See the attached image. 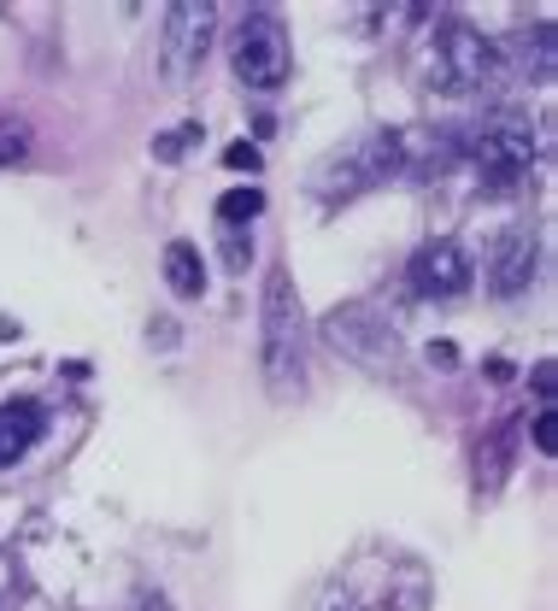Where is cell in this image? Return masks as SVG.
Returning <instances> with one entry per match:
<instances>
[{
  "label": "cell",
  "mask_w": 558,
  "mask_h": 611,
  "mask_svg": "<svg viewBox=\"0 0 558 611\" xmlns=\"http://www.w3.org/2000/svg\"><path fill=\"white\" fill-rule=\"evenodd\" d=\"M535 453H558V412H553V406H540V412H535Z\"/></svg>",
  "instance_id": "16"
},
{
  "label": "cell",
  "mask_w": 558,
  "mask_h": 611,
  "mask_svg": "<svg viewBox=\"0 0 558 611\" xmlns=\"http://www.w3.org/2000/svg\"><path fill=\"white\" fill-rule=\"evenodd\" d=\"M553 382H558L553 359H540V365H535V395H540V406H553Z\"/></svg>",
  "instance_id": "19"
},
{
  "label": "cell",
  "mask_w": 558,
  "mask_h": 611,
  "mask_svg": "<svg viewBox=\"0 0 558 611\" xmlns=\"http://www.w3.org/2000/svg\"><path fill=\"white\" fill-rule=\"evenodd\" d=\"M535 230H500L494 235V247H488V265H482V277H488V288H494L500 300H512V295H523V288L535 282Z\"/></svg>",
  "instance_id": "10"
},
{
  "label": "cell",
  "mask_w": 558,
  "mask_h": 611,
  "mask_svg": "<svg viewBox=\"0 0 558 611\" xmlns=\"http://www.w3.org/2000/svg\"><path fill=\"white\" fill-rule=\"evenodd\" d=\"M417 77H424L435 95L470 100V95L500 89L505 54L482 36V30H470L459 19H435L424 30V42H417Z\"/></svg>",
  "instance_id": "2"
},
{
  "label": "cell",
  "mask_w": 558,
  "mask_h": 611,
  "mask_svg": "<svg viewBox=\"0 0 558 611\" xmlns=\"http://www.w3.org/2000/svg\"><path fill=\"white\" fill-rule=\"evenodd\" d=\"M259 212H265V195L253 189V182H242V189H230L224 200H217V224L224 230H247Z\"/></svg>",
  "instance_id": "13"
},
{
  "label": "cell",
  "mask_w": 558,
  "mask_h": 611,
  "mask_svg": "<svg viewBox=\"0 0 558 611\" xmlns=\"http://www.w3.org/2000/svg\"><path fill=\"white\" fill-rule=\"evenodd\" d=\"M429 365L435 370H453V365H459V347H453V342H429Z\"/></svg>",
  "instance_id": "20"
},
{
  "label": "cell",
  "mask_w": 558,
  "mask_h": 611,
  "mask_svg": "<svg viewBox=\"0 0 558 611\" xmlns=\"http://www.w3.org/2000/svg\"><path fill=\"white\" fill-rule=\"evenodd\" d=\"M165 282H171L177 300H200V295H207V265H200L194 242H171V247H165Z\"/></svg>",
  "instance_id": "12"
},
{
  "label": "cell",
  "mask_w": 558,
  "mask_h": 611,
  "mask_svg": "<svg viewBox=\"0 0 558 611\" xmlns=\"http://www.w3.org/2000/svg\"><path fill=\"white\" fill-rule=\"evenodd\" d=\"M224 259H230V270H242L253 259V242H242V230H224Z\"/></svg>",
  "instance_id": "18"
},
{
  "label": "cell",
  "mask_w": 558,
  "mask_h": 611,
  "mask_svg": "<svg viewBox=\"0 0 558 611\" xmlns=\"http://www.w3.org/2000/svg\"><path fill=\"white\" fill-rule=\"evenodd\" d=\"M224 165H230V171H259V142H230L224 147Z\"/></svg>",
  "instance_id": "17"
},
{
  "label": "cell",
  "mask_w": 558,
  "mask_h": 611,
  "mask_svg": "<svg viewBox=\"0 0 558 611\" xmlns=\"http://www.w3.org/2000/svg\"><path fill=\"white\" fill-rule=\"evenodd\" d=\"M142 611H171V606H165V600H159V593H154V600H142Z\"/></svg>",
  "instance_id": "22"
},
{
  "label": "cell",
  "mask_w": 558,
  "mask_h": 611,
  "mask_svg": "<svg viewBox=\"0 0 558 611\" xmlns=\"http://www.w3.org/2000/svg\"><path fill=\"white\" fill-rule=\"evenodd\" d=\"M30 159V124L19 118H0V171H12V165Z\"/></svg>",
  "instance_id": "14"
},
{
  "label": "cell",
  "mask_w": 558,
  "mask_h": 611,
  "mask_svg": "<svg viewBox=\"0 0 558 611\" xmlns=\"http://www.w3.org/2000/svg\"><path fill=\"white\" fill-rule=\"evenodd\" d=\"M12 588H19V576H12V558H7V553H0V606H7V600H12Z\"/></svg>",
  "instance_id": "21"
},
{
  "label": "cell",
  "mask_w": 558,
  "mask_h": 611,
  "mask_svg": "<svg viewBox=\"0 0 558 611\" xmlns=\"http://www.w3.org/2000/svg\"><path fill=\"white\" fill-rule=\"evenodd\" d=\"M400 171H412V147H405L400 130H365L353 135L342 153H330L312 177V195L317 200H353L365 189H382L394 182Z\"/></svg>",
  "instance_id": "4"
},
{
  "label": "cell",
  "mask_w": 558,
  "mask_h": 611,
  "mask_svg": "<svg viewBox=\"0 0 558 611\" xmlns=\"http://www.w3.org/2000/svg\"><path fill=\"white\" fill-rule=\"evenodd\" d=\"M405 277H412V295H424V300H459L470 277H477V265H470V253L453 235H442V242H424L412 253Z\"/></svg>",
  "instance_id": "9"
},
{
  "label": "cell",
  "mask_w": 558,
  "mask_h": 611,
  "mask_svg": "<svg viewBox=\"0 0 558 611\" xmlns=\"http://www.w3.org/2000/svg\"><path fill=\"white\" fill-rule=\"evenodd\" d=\"M535 124L523 112H494V118H482L477 130H470V142H465V159H470V171H477L488 189H505V182H517L523 171L535 165Z\"/></svg>",
  "instance_id": "5"
},
{
  "label": "cell",
  "mask_w": 558,
  "mask_h": 611,
  "mask_svg": "<svg viewBox=\"0 0 558 611\" xmlns=\"http://www.w3.org/2000/svg\"><path fill=\"white\" fill-rule=\"evenodd\" d=\"M324 335L335 347H347L359 365L370 370H394L400 365V335L388 318H377L370 306H335V312L324 318Z\"/></svg>",
  "instance_id": "8"
},
{
  "label": "cell",
  "mask_w": 558,
  "mask_h": 611,
  "mask_svg": "<svg viewBox=\"0 0 558 611\" xmlns=\"http://www.w3.org/2000/svg\"><path fill=\"white\" fill-rule=\"evenodd\" d=\"M42 435H47V412L36 400H7V406H0V470L19 465Z\"/></svg>",
  "instance_id": "11"
},
{
  "label": "cell",
  "mask_w": 558,
  "mask_h": 611,
  "mask_svg": "<svg viewBox=\"0 0 558 611\" xmlns=\"http://www.w3.org/2000/svg\"><path fill=\"white\" fill-rule=\"evenodd\" d=\"M212 47V7L207 0H177L165 7V36H159V65H165V82H189L200 71Z\"/></svg>",
  "instance_id": "7"
},
{
  "label": "cell",
  "mask_w": 558,
  "mask_h": 611,
  "mask_svg": "<svg viewBox=\"0 0 558 611\" xmlns=\"http://www.w3.org/2000/svg\"><path fill=\"white\" fill-rule=\"evenodd\" d=\"M317 611H429V570L394 547H370L335 570Z\"/></svg>",
  "instance_id": "1"
},
{
  "label": "cell",
  "mask_w": 558,
  "mask_h": 611,
  "mask_svg": "<svg viewBox=\"0 0 558 611\" xmlns=\"http://www.w3.org/2000/svg\"><path fill=\"white\" fill-rule=\"evenodd\" d=\"M259 370H265V395L277 406L300 400V388H306V312H300L294 277L282 265L265 277V300H259Z\"/></svg>",
  "instance_id": "3"
},
{
  "label": "cell",
  "mask_w": 558,
  "mask_h": 611,
  "mask_svg": "<svg viewBox=\"0 0 558 611\" xmlns=\"http://www.w3.org/2000/svg\"><path fill=\"white\" fill-rule=\"evenodd\" d=\"M200 135H207V124H177V130H165V135H154V159H182Z\"/></svg>",
  "instance_id": "15"
},
{
  "label": "cell",
  "mask_w": 558,
  "mask_h": 611,
  "mask_svg": "<svg viewBox=\"0 0 558 611\" xmlns=\"http://www.w3.org/2000/svg\"><path fill=\"white\" fill-rule=\"evenodd\" d=\"M289 30L277 24V12H247L242 24H235V36H230V71L247 82V89H282L289 82Z\"/></svg>",
  "instance_id": "6"
}]
</instances>
